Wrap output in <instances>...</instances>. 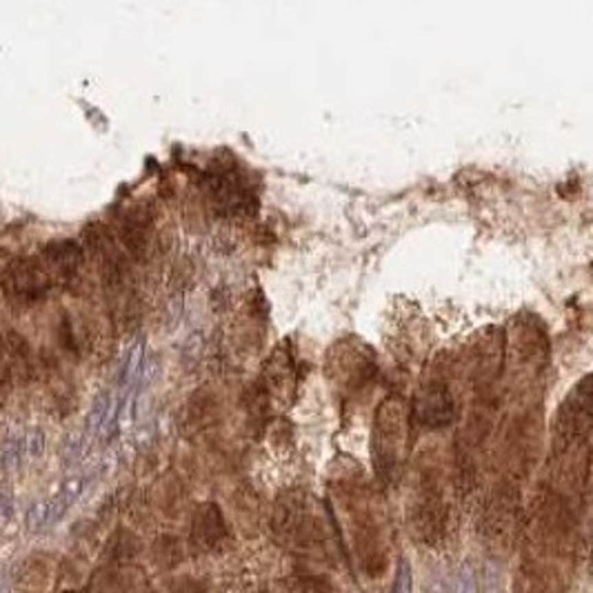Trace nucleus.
<instances>
[{
    "instance_id": "7ed1b4c3",
    "label": "nucleus",
    "mask_w": 593,
    "mask_h": 593,
    "mask_svg": "<svg viewBox=\"0 0 593 593\" xmlns=\"http://www.w3.org/2000/svg\"><path fill=\"white\" fill-rule=\"evenodd\" d=\"M416 416L427 427L449 425L451 416H454V404H451L447 389L440 384H431L427 391H422L416 400Z\"/></svg>"
},
{
    "instance_id": "9b49d317",
    "label": "nucleus",
    "mask_w": 593,
    "mask_h": 593,
    "mask_svg": "<svg viewBox=\"0 0 593 593\" xmlns=\"http://www.w3.org/2000/svg\"><path fill=\"white\" fill-rule=\"evenodd\" d=\"M458 593H476V580H474V573L469 567H465L460 571V578H458Z\"/></svg>"
},
{
    "instance_id": "39448f33",
    "label": "nucleus",
    "mask_w": 593,
    "mask_h": 593,
    "mask_svg": "<svg viewBox=\"0 0 593 593\" xmlns=\"http://www.w3.org/2000/svg\"><path fill=\"white\" fill-rule=\"evenodd\" d=\"M114 404H116V398L111 391H100L96 395V400H93L91 409L87 413V434L89 436H96L100 434L102 429H105L107 420L111 416V411H114Z\"/></svg>"
},
{
    "instance_id": "9d476101",
    "label": "nucleus",
    "mask_w": 593,
    "mask_h": 593,
    "mask_svg": "<svg viewBox=\"0 0 593 593\" xmlns=\"http://www.w3.org/2000/svg\"><path fill=\"white\" fill-rule=\"evenodd\" d=\"M45 431L34 427L25 434V447H27V458H40L45 454Z\"/></svg>"
},
{
    "instance_id": "f03ea898",
    "label": "nucleus",
    "mask_w": 593,
    "mask_h": 593,
    "mask_svg": "<svg viewBox=\"0 0 593 593\" xmlns=\"http://www.w3.org/2000/svg\"><path fill=\"white\" fill-rule=\"evenodd\" d=\"M3 289L7 298H14L21 305H34L49 291V276L34 260L21 258L5 267Z\"/></svg>"
},
{
    "instance_id": "423d86ee",
    "label": "nucleus",
    "mask_w": 593,
    "mask_h": 593,
    "mask_svg": "<svg viewBox=\"0 0 593 593\" xmlns=\"http://www.w3.org/2000/svg\"><path fill=\"white\" fill-rule=\"evenodd\" d=\"M27 456V447H25V434H18V431H9L3 440V469L5 472H12L18 469L23 463V458Z\"/></svg>"
},
{
    "instance_id": "20e7f679",
    "label": "nucleus",
    "mask_w": 593,
    "mask_h": 593,
    "mask_svg": "<svg viewBox=\"0 0 593 593\" xmlns=\"http://www.w3.org/2000/svg\"><path fill=\"white\" fill-rule=\"evenodd\" d=\"M45 256L49 260V265L58 269L60 274H71L82 262V249L71 240H60V242L49 244V247L45 249Z\"/></svg>"
},
{
    "instance_id": "f8f14e48",
    "label": "nucleus",
    "mask_w": 593,
    "mask_h": 593,
    "mask_svg": "<svg viewBox=\"0 0 593 593\" xmlns=\"http://www.w3.org/2000/svg\"><path fill=\"white\" fill-rule=\"evenodd\" d=\"M0 507H3V524H7L9 520H12V511H14V502H12V493H9V489H3Z\"/></svg>"
},
{
    "instance_id": "0eeeda50",
    "label": "nucleus",
    "mask_w": 593,
    "mask_h": 593,
    "mask_svg": "<svg viewBox=\"0 0 593 593\" xmlns=\"http://www.w3.org/2000/svg\"><path fill=\"white\" fill-rule=\"evenodd\" d=\"M25 524L30 531H40L45 526H49V500L32 504L30 509H27Z\"/></svg>"
},
{
    "instance_id": "f257e3e1",
    "label": "nucleus",
    "mask_w": 593,
    "mask_h": 593,
    "mask_svg": "<svg viewBox=\"0 0 593 593\" xmlns=\"http://www.w3.org/2000/svg\"><path fill=\"white\" fill-rule=\"evenodd\" d=\"M205 187L211 205L227 216L249 213L251 200H256L247 178L236 167H211L205 176Z\"/></svg>"
},
{
    "instance_id": "1a4fd4ad",
    "label": "nucleus",
    "mask_w": 593,
    "mask_h": 593,
    "mask_svg": "<svg viewBox=\"0 0 593 593\" xmlns=\"http://www.w3.org/2000/svg\"><path fill=\"white\" fill-rule=\"evenodd\" d=\"M391 593H413V573H411V562L407 558H400L398 562Z\"/></svg>"
},
{
    "instance_id": "6e6552de",
    "label": "nucleus",
    "mask_w": 593,
    "mask_h": 593,
    "mask_svg": "<svg viewBox=\"0 0 593 593\" xmlns=\"http://www.w3.org/2000/svg\"><path fill=\"white\" fill-rule=\"evenodd\" d=\"M84 449H87V436L84 434H73L67 438V442H65L62 447V460L65 465H76L78 460L84 456Z\"/></svg>"
}]
</instances>
